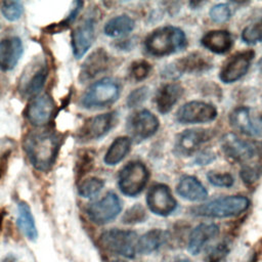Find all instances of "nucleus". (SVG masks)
Listing matches in <instances>:
<instances>
[{"label":"nucleus","instance_id":"nucleus-1","mask_svg":"<svg viewBox=\"0 0 262 262\" xmlns=\"http://www.w3.org/2000/svg\"><path fill=\"white\" fill-rule=\"evenodd\" d=\"M60 140L59 135L52 131L29 134L24 146L32 166L39 171H48L56 160Z\"/></svg>","mask_w":262,"mask_h":262},{"label":"nucleus","instance_id":"nucleus-2","mask_svg":"<svg viewBox=\"0 0 262 262\" xmlns=\"http://www.w3.org/2000/svg\"><path fill=\"white\" fill-rule=\"evenodd\" d=\"M187 45L184 32L174 26H165L152 31L144 40L145 51L157 57L177 53Z\"/></svg>","mask_w":262,"mask_h":262},{"label":"nucleus","instance_id":"nucleus-3","mask_svg":"<svg viewBox=\"0 0 262 262\" xmlns=\"http://www.w3.org/2000/svg\"><path fill=\"white\" fill-rule=\"evenodd\" d=\"M249 206L250 201L244 195H227L191 207L189 212L198 217L227 218L242 214Z\"/></svg>","mask_w":262,"mask_h":262},{"label":"nucleus","instance_id":"nucleus-4","mask_svg":"<svg viewBox=\"0 0 262 262\" xmlns=\"http://www.w3.org/2000/svg\"><path fill=\"white\" fill-rule=\"evenodd\" d=\"M120 84L112 78H102L89 86L82 96L85 108H99L113 104L120 96Z\"/></svg>","mask_w":262,"mask_h":262},{"label":"nucleus","instance_id":"nucleus-5","mask_svg":"<svg viewBox=\"0 0 262 262\" xmlns=\"http://www.w3.org/2000/svg\"><path fill=\"white\" fill-rule=\"evenodd\" d=\"M137 241L136 232L118 228L105 230L99 236V243L105 251L130 259L136 255Z\"/></svg>","mask_w":262,"mask_h":262},{"label":"nucleus","instance_id":"nucleus-6","mask_svg":"<svg viewBox=\"0 0 262 262\" xmlns=\"http://www.w3.org/2000/svg\"><path fill=\"white\" fill-rule=\"evenodd\" d=\"M148 178L149 172L145 165L138 161H132L121 169L118 185L123 194L133 198L143 190Z\"/></svg>","mask_w":262,"mask_h":262},{"label":"nucleus","instance_id":"nucleus-7","mask_svg":"<svg viewBox=\"0 0 262 262\" xmlns=\"http://www.w3.org/2000/svg\"><path fill=\"white\" fill-rule=\"evenodd\" d=\"M122 210V201L113 191H108L100 200L86 207V214L91 222L104 225L112 222Z\"/></svg>","mask_w":262,"mask_h":262},{"label":"nucleus","instance_id":"nucleus-8","mask_svg":"<svg viewBox=\"0 0 262 262\" xmlns=\"http://www.w3.org/2000/svg\"><path fill=\"white\" fill-rule=\"evenodd\" d=\"M158 118L147 110H141L132 114L126 124L130 137L136 141L144 140L152 136L159 129Z\"/></svg>","mask_w":262,"mask_h":262},{"label":"nucleus","instance_id":"nucleus-9","mask_svg":"<svg viewBox=\"0 0 262 262\" xmlns=\"http://www.w3.org/2000/svg\"><path fill=\"white\" fill-rule=\"evenodd\" d=\"M217 108L208 102L193 100L184 103L176 114L177 122L181 124L208 123L216 119Z\"/></svg>","mask_w":262,"mask_h":262},{"label":"nucleus","instance_id":"nucleus-10","mask_svg":"<svg viewBox=\"0 0 262 262\" xmlns=\"http://www.w3.org/2000/svg\"><path fill=\"white\" fill-rule=\"evenodd\" d=\"M146 204L149 211L159 216H168L177 208V201L169 186L163 183L154 184L147 191Z\"/></svg>","mask_w":262,"mask_h":262},{"label":"nucleus","instance_id":"nucleus-11","mask_svg":"<svg viewBox=\"0 0 262 262\" xmlns=\"http://www.w3.org/2000/svg\"><path fill=\"white\" fill-rule=\"evenodd\" d=\"M255 57L253 50H246L231 55L220 70L219 78L223 83L230 84L244 77Z\"/></svg>","mask_w":262,"mask_h":262},{"label":"nucleus","instance_id":"nucleus-12","mask_svg":"<svg viewBox=\"0 0 262 262\" xmlns=\"http://www.w3.org/2000/svg\"><path fill=\"white\" fill-rule=\"evenodd\" d=\"M230 125L248 136H262V115L254 114L248 106H238L229 115Z\"/></svg>","mask_w":262,"mask_h":262},{"label":"nucleus","instance_id":"nucleus-13","mask_svg":"<svg viewBox=\"0 0 262 262\" xmlns=\"http://www.w3.org/2000/svg\"><path fill=\"white\" fill-rule=\"evenodd\" d=\"M115 118V113H106L88 119L77 133L78 141L85 143L100 139L112 129Z\"/></svg>","mask_w":262,"mask_h":262},{"label":"nucleus","instance_id":"nucleus-14","mask_svg":"<svg viewBox=\"0 0 262 262\" xmlns=\"http://www.w3.org/2000/svg\"><path fill=\"white\" fill-rule=\"evenodd\" d=\"M213 133L209 129H187L176 136L174 152L180 157L192 155L199 147L211 140Z\"/></svg>","mask_w":262,"mask_h":262},{"label":"nucleus","instance_id":"nucleus-15","mask_svg":"<svg viewBox=\"0 0 262 262\" xmlns=\"http://www.w3.org/2000/svg\"><path fill=\"white\" fill-rule=\"evenodd\" d=\"M212 68L210 59L199 52H192L170 64L164 72L166 77L176 78L184 73H203Z\"/></svg>","mask_w":262,"mask_h":262},{"label":"nucleus","instance_id":"nucleus-16","mask_svg":"<svg viewBox=\"0 0 262 262\" xmlns=\"http://www.w3.org/2000/svg\"><path fill=\"white\" fill-rule=\"evenodd\" d=\"M48 76V69L45 63L30 66L19 81V92L26 97H32L40 92Z\"/></svg>","mask_w":262,"mask_h":262},{"label":"nucleus","instance_id":"nucleus-17","mask_svg":"<svg viewBox=\"0 0 262 262\" xmlns=\"http://www.w3.org/2000/svg\"><path fill=\"white\" fill-rule=\"evenodd\" d=\"M95 38V20L93 17L85 18L72 33V48L76 58H81L91 47Z\"/></svg>","mask_w":262,"mask_h":262},{"label":"nucleus","instance_id":"nucleus-18","mask_svg":"<svg viewBox=\"0 0 262 262\" xmlns=\"http://www.w3.org/2000/svg\"><path fill=\"white\" fill-rule=\"evenodd\" d=\"M221 147L224 155L233 162H246L255 155V147L234 133H227L222 137Z\"/></svg>","mask_w":262,"mask_h":262},{"label":"nucleus","instance_id":"nucleus-19","mask_svg":"<svg viewBox=\"0 0 262 262\" xmlns=\"http://www.w3.org/2000/svg\"><path fill=\"white\" fill-rule=\"evenodd\" d=\"M53 111L54 102L52 98L48 94H41L30 102L26 116L34 126H44L50 121Z\"/></svg>","mask_w":262,"mask_h":262},{"label":"nucleus","instance_id":"nucleus-20","mask_svg":"<svg viewBox=\"0 0 262 262\" xmlns=\"http://www.w3.org/2000/svg\"><path fill=\"white\" fill-rule=\"evenodd\" d=\"M111 57L103 48H98L93 51L83 62L79 75L81 82H86L97 75L105 72L110 67Z\"/></svg>","mask_w":262,"mask_h":262},{"label":"nucleus","instance_id":"nucleus-21","mask_svg":"<svg viewBox=\"0 0 262 262\" xmlns=\"http://www.w3.org/2000/svg\"><path fill=\"white\" fill-rule=\"evenodd\" d=\"M24 52L21 40L16 37H8L0 41V70L11 71L19 61Z\"/></svg>","mask_w":262,"mask_h":262},{"label":"nucleus","instance_id":"nucleus-22","mask_svg":"<svg viewBox=\"0 0 262 262\" xmlns=\"http://www.w3.org/2000/svg\"><path fill=\"white\" fill-rule=\"evenodd\" d=\"M219 233V226L215 223H201L195 226L188 238L187 250L191 255H198L204 246L217 236Z\"/></svg>","mask_w":262,"mask_h":262},{"label":"nucleus","instance_id":"nucleus-23","mask_svg":"<svg viewBox=\"0 0 262 262\" xmlns=\"http://www.w3.org/2000/svg\"><path fill=\"white\" fill-rule=\"evenodd\" d=\"M184 93L183 87L176 82L164 84L156 93L155 102L159 113H169Z\"/></svg>","mask_w":262,"mask_h":262},{"label":"nucleus","instance_id":"nucleus-24","mask_svg":"<svg viewBox=\"0 0 262 262\" xmlns=\"http://www.w3.org/2000/svg\"><path fill=\"white\" fill-rule=\"evenodd\" d=\"M176 192L183 199L190 202H202L208 198V191L201 181L190 175L180 178L176 185Z\"/></svg>","mask_w":262,"mask_h":262},{"label":"nucleus","instance_id":"nucleus-25","mask_svg":"<svg viewBox=\"0 0 262 262\" xmlns=\"http://www.w3.org/2000/svg\"><path fill=\"white\" fill-rule=\"evenodd\" d=\"M201 43L205 48L214 53L224 54L231 49L233 45V39L228 31L214 30L207 32L202 37Z\"/></svg>","mask_w":262,"mask_h":262},{"label":"nucleus","instance_id":"nucleus-26","mask_svg":"<svg viewBox=\"0 0 262 262\" xmlns=\"http://www.w3.org/2000/svg\"><path fill=\"white\" fill-rule=\"evenodd\" d=\"M168 233L159 228H154L146 231L143 235L138 237L136 246V254L149 255L158 251L167 241Z\"/></svg>","mask_w":262,"mask_h":262},{"label":"nucleus","instance_id":"nucleus-27","mask_svg":"<svg viewBox=\"0 0 262 262\" xmlns=\"http://www.w3.org/2000/svg\"><path fill=\"white\" fill-rule=\"evenodd\" d=\"M16 223L24 235L31 242L38 238V230L35 223L33 213L28 203L21 201L17 204V218Z\"/></svg>","mask_w":262,"mask_h":262},{"label":"nucleus","instance_id":"nucleus-28","mask_svg":"<svg viewBox=\"0 0 262 262\" xmlns=\"http://www.w3.org/2000/svg\"><path fill=\"white\" fill-rule=\"evenodd\" d=\"M135 23L129 15L121 14L117 15L106 21L103 28V32L106 36L112 38L123 37L133 31Z\"/></svg>","mask_w":262,"mask_h":262},{"label":"nucleus","instance_id":"nucleus-29","mask_svg":"<svg viewBox=\"0 0 262 262\" xmlns=\"http://www.w3.org/2000/svg\"><path fill=\"white\" fill-rule=\"evenodd\" d=\"M131 138L127 136L117 137L110 145L104 156V163L108 166H115L120 163L130 151Z\"/></svg>","mask_w":262,"mask_h":262},{"label":"nucleus","instance_id":"nucleus-30","mask_svg":"<svg viewBox=\"0 0 262 262\" xmlns=\"http://www.w3.org/2000/svg\"><path fill=\"white\" fill-rule=\"evenodd\" d=\"M104 182L98 177H89L83 180L78 186V193L85 199H91L97 195L103 188Z\"/></svg>","mask_w":262,"mask_h":262},{"label":"nucleus","instance_id":"nucleus-31","mask_svg":"<svg viewBox=\"0 0 262 262\" xmlns=\"http://www.w3.org/2000/svg\"><path fill=\"white\" fill-rule=\"evenodd\" d=\"M241 38L248 45H255L262 42V17L247 26L242 31Z\"/></svg>","mask_w":262,"mask_h":262},{"label":"nucleus","instance_id":"nucleus-32","mask_svg":"<svg viewBox=\"0 0 262 262\" xmlns=\"http://www.w3.org/2000/svg\"><path fill=\"white\" fill-rule=\"evenodd\" d=\"M2 15L9 21H15L24 13V6L19 1H4L1 6Z\"/></svg>","mask_w":262,"mask_h":262},{"label":"nucleus","instance_id":"nucleus-33","mask_svg":"<svg viewBox=\"0 0 262 262\" xmlns=\"http://www.w3.org/2000/svg\"><path fill=\"white\" fill-rule=\"evenodd\" d=\"M146 217L147 216L144 208L141 205L136 204L130 207L125 212V214L122 217V222L124 224H137V223L144 222Z\"/></svg>","mask_w":262,"mask_h":262},{"label":"nucleus","instance_id":"nucleus-34","mask_svg":"<svg viewBox=\"0 0 262 262\" xmlns=\"http://www.w3.org/2000/svg\"><path fill=\"white\" fill-rule=\"evenodd\" d=\"M150 71H151L150 63L147 62L146 60L140 59L132 62L129 73H130V77L134 81L139 82L144 80L149 75Z\"/></svg>","mask_w":262,"mask_h":262},{"label":"nucleus","instance_id":"nucleus-35","mask_svg":"<svg viewBox=\"0 0 262 262\" xmlns=\"http://www.w3.org/2000/svg\"><path fill=\"white\" fill-rule=\"evenodd\" d=\"M208 181L217 187H230L234 183V178L229 173H218L210 171L207 173Z\"/></svg>","mask_w":262,"mask_h":262},{"label":"nucleus","instance_id":"nucleus-36","mask_svg":"<svg viewBox=\"0 0 262 262\" xmlns=\"http://www.w3.org/2000/svg\"><path fill=\"white\" fill-rule=\"evenodd\" d=\"M262 175V167L258 165H246L239 171V177L247 185H252L255 183Z\"/></svg>","mask_w":262,"mask_h":262},{"label":"nucleus","instance_id":"nucleus-37","mask_svg":"<svg viewBox=\"0 0 262 262\" xmlns=\"http://www.w3.org/2000/svg\"><path fill=\"white\" fill-rule=\"evenodd\" d=\"M210 18L214 21V23H225L230 18L231 15V11L230 8L227 4L225 3H219L214 5L209 12Z\"/></svg>","mask_w":262,"mask_h":262},{"label":"nucleus","instance_id":"nucleus-38","mask_svg":"<svg viewBox=\"0 0 262 262\" xmlns=\"http://www.w3.org/2000/svg\"><path fill=\"white\" fill-rule=\"evenodd\" d=\"M148 96V88L146 86L134 89L127 97L126 103L128 107H135L140 105Z\"/></svg>","mask_w":262,"mask_h":262},{"label":"nucleus","instance_id":"nucleus-39","mask_svg":"<svg viewBox=\"0 0 262 262\" xmlns=\"http://www.w3.org/2000/svg\"><path fill=\"white\" fill-rule=\"evenodd\" d=\"M229 253V248L225 243H220L214 247H212L207 254L206 261L207 262H220L223 260L226 255Z\"/></svg>","mask_w":262,"mask_h":262},{"label":"nucleus","instance_id":"nucleus-40","mask_svg":"<svg viewBox=\"0 0 262 262\" xmlns=\"http://www.w3.org/2000/svg\"><path fill=\"white\" fill-rule=\"evenodd\" d=\"M82 7H83V2H82V1H75V2L73 3V7L71 8V10H70L69 14L66 16V18H64L63 20H61L60 23L56 24L55 26H53L54 30H55V31H58V28H61L60 30H62V29L67 28V27H69L72 23H74L75 19H76V17H77L78 14L80 13Z\"/></svg>","mask_w":262,"mask_h":262},{"label":"nucleus","instance_id":"nucleus-41","mask_svg":"<svg viewBox=\"0 0 262 262\" xmlns=\"http://www.w3.org/2000/svg\"><path fill=\"white\" fill-rule=\"evenodd\" d=\"M92 165H93V157L91 154H83L82 155V158L79 162V169H78V173L80 175H84L85 173H87L91 168H92Z\"/></svg>","mask_w":262,"mask_h":262},{"label":"nucleus","instance_id":"nucleus-42","mask_svg":"<svg viewBox=\"0 0 262 262\" xmlns=\"http://www.w3.org/2000/svg\"><path fill=\"white\" fill-rule=\"evenodd\" d=\"M215 159H216V156L212 150H204L199 156H196V158L194 160V163L196 165L205 166V165H208V164L212 163Z\"/></svg>","mask_w":262,"mask_h":262},{"label":"nucleus","instance_id":"nucleus-43","mask_svg":"<svg viewBox=\"0 0 262 262\" xmlns=\"http://www.w3.org/2000/svg\"><path fill=\"white\" fill-rule=\"evenodd\" d=\"M3 219H4V212L0 209V230L2 228V223H3Z\"/></svg>","mask_w":262,"mask_h":262},{"label":"nucleus","instance_id":"nucleus-44","mask_svg":"<svg viewBox=\"0 0 262 262\" xmlns=\"http://www.w3.org/2000/svg\"><path fill=\"white\" fill-rule=\"evenodd\" d=\"M174 262H190V261L188 259H186V258H180V259L175 260Z\"/></svg>","mask_w":262,"mask_h":262},{"label":"nucleus","instance_id":"nucleus-45","mask_svg":"<svg viewBox=\"0 0 262 262\" xmlns=\"http://www.w3.org/2000/svg\"><path fill=\"white\" fill-rule=\"evenodd\" d=\"M258 69H259V71L262 73V57L259 59V61H258Z\"/></svg>","mask_w":262,"mask_h":262},{"label":"nucleus","instance_id":"nucleus-46","mask_svg":"<svg viewBox=\"0 0 262 262\" xmlns=\"http://www.w3.org/2000/svg\"><path fill=\"white\" fill-rule=\"evenodd\" d=\"M112 262H126V261L122 260V259H117V260H113Z\"/></svg>","mask_w":262,"mask_h":262},{"label":"nucleus","instance_id":"nucleus-47","mask_svg":"<svg viewBox=\"0 0 262 262\" xmlns=\"http://www.w3.org/2000/svg\"><path fill=\"white\" fill-rule=\"evenodd\" d=\"M0 178H1V173H0Z\"/></svg>","mask_w":262,"mask_h":262}]
</instances>
